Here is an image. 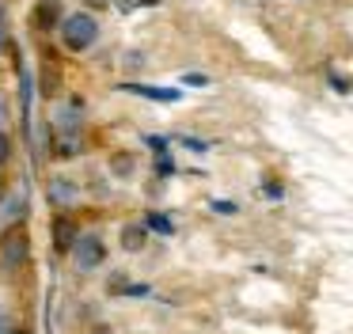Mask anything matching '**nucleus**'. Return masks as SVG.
Masks as SVG:
<instances>
[{"mask_svg": "<svg viewBox=\"0 0 353 334\" xmlns=\"http://www.w3.org/2000/svg\"><path fill=\"white\" fill-rule=\"evenodd\" d=\"M69 255H72V266H77L80 273H92V270H99V266L107 262V243H103V235H95V232H77Z\"/></svg>", "mask_w": 353, "mask_h": 334, "instance_id": "obj_2", "label": "nucleus"}, {"mask_svg": "<svg viewBox=\"0 0 353 334\" xmlns=\"http://www.w3.org/2000/svg\"><path fill=\"white\" fill-rule=\"evenodd\" d=\"M4 121H8V99L0 95V126H4Z\"/></svg>", "mask_w": 353, "mask_h": 334, "instance_id": "obj_15", "label": "nucleus"}, {"mask_svg": "<svg viewBox=\"0 0 353 334\" xmlns=\"http://www.w3.org/2000/svg\"><path fill=\"white\" fill-rule=\"evenodd\" d=\"M46 197H50L54 205H72V202H80V186H77L72 179H50Z\"/></svg>", "mask_w": 353, "mask_h": 334, "instance_id": "obj_5", "label": "nucleus"}, {"mask_svg": "<svg viewBox=\"0 0 353 334\" xmlns=\"http://www.w3.org/2000/svg\"><path fill=\"white\" fill-rule=\"evenodd\" d=\"M92 334H114V326H107V323H95V331Z\"/></svg>", "mask_w": 353, "mask_h": 334, "instance_id": "obj_17", "label": "nucleus"}, {"mask_svg": "<svg viewBox=\"0 0 353 334\" xmlns=\"http://www.w3.org/2000/svg\"><path fill=\"white\" fill-rule=\"evenodd\" d=\"M34 23H39V27H57V23H61V0H39Z\"/></svg>", "mask_w": 353, "mask_h": 334, "instance_id": "obj_8", "label": "nucleus"}, {"mask_svg": "<svg viewBox=\"0 0 353 334\" xmlns=\"http://www.w3.org/2000/svg\"><path fill=\"white\" fill-rule=\"evenodd\" d=\"M0 197H4V179H0Z\"/></svg>", "mask_w": 353, "mask_h": 334, "instance_id": "obj_20", "label": "nucleus"}, {"mask_svg": "<svg viewBox=\"0 0 353 334\" xmlns=\"http://www.w3.org/2000/svg\"><path fill=\"white\" fill-rule=\"evenodd\" d=\"M80 121H84V103H80V99H72L69 106H61V110H57V126H61L65 133H77Z\"/></svg>", "mask_w": 353, "mask_h": 334, "instance_id": "obj_7", "label": "nucleus"}, {"mask_svg": "<svg viewBox=\"0 0 353 334\" xmlns=\"http://www.w3.org/2000/svg\"><path fill=\"white\" fill-rule=\"evenodd\" d=\"M0 334H8V315H4V308H0Z\"/></svg>", "mask_w": 353, "mask_h": 334, "instance_id": "obj_18", "label": "nucleus"}, {"mask_svg": "<svg viewBox=\"0 0 353 334\" xmlns=\"http://www.w3.org/2000/svg\"><path fill=\"white\" fill-rule=\"evenodd\" d=\"M186 84H190V88H205V84H209V76H198V72H190V76H186Z\"/></svg>", "mask_w": 353, "mask_h": 334, "instance_id": "obj_13", "label": "nucleus"}, {"mask_svg": "<svg viewBox=\"0 0 353 334\" xmlns=\"http://www.w3.org/2000/svg\"><path fill=\"white\" fill-rule=\"evenodd\" d=\"M330 84H334V91H350V84H345V76H330Z\"/></svg>", "mask_w": 353, "mask_h": 334, "instance_id": "obj_14", "label": "nucleus"}, {"mask_svg": "<svg viewBox=\"0 0 353 334\" xmlns=\"http://www.w3.org/2000/svg\"><path fill=\"white\" fill-rule=\"evenodd\" d=\"M141 334H148V331H141Z\"/></svg>", "mask_w": 353, "mask_h": 334, "instance_id": "obj_21", "label": "nucleus"}, {"mask_svg": "<svg viewBox=\"0 0 353 334\" xmlns=\"http://www.w3.org/2000/svg\"><path fill=\"white\" fill-rule=\"evenodd\" d=\"M107 167H110L114 179H133V175H137V156H133V152H110Z\"/></svg>", "mask_w": 353, "mask_h": 334, "instance_id": "obj_6", "label": "nucleus"}, {"mask_svg": "<svg viewBox=\"0 0 353 334\" xmlns=\"http://www.w3.org/2000/svg\"><path fill=\"white\" fill-rule=\"evenodd\" d=\"M27 247H31V243H27L23 232H8V235H4V243H0V270L16 273L19 266L27 262Z\"/></svg>", "mask_w": 353, "mask_h": 334, "instance_id": "obj_3", "label": "nucleus"}, {"mask_svg": "<svg viewBox=\"0 0 353 334\" xmlns=\"http://www.w3.org/2000/svg\"><path fill=\"white\" fill-rule=\"evenodd\" d=\"M8 159H12V137L4 133V129H0V167L8 164Z\"/></svg>", "mask_w": 353, "mask_h": 334, "instance_id": "obj_11", "label": "nucleus"}, {"mask_svg": "<svg viewBox=\"0 0 353 334\" xmlns=\"http://www.w3.org/2000/svg\"><path fill=\"white\" fill-rule=\"evenodd\" d=\"M8 334H31V331H8Z\"/></svg>", "mask_w": 353, "mask_h": 334, "instance_id": "obj_19", "label": "nucleus"}, {"mask_svg": "<svg viewBox=\"0 0 353 334\" xmlns=\"http://www.w3.org/2000/svg\"><path fill=\"white\" fill-rule=\"evenodd\" d=\"M61 42L65 50H88V46H95V38H99V19H95L92 12H72V15H61Z\"/></svg>", "mask_w": 353, "mask_h": 334, "instance_id": "obj_1", "label": "nucleus"}, {"mask_svg": "<svg viewBox=\"0 0 353 334\" xmlns=\"http://www.w3.org/2000/svg\"><path fill=\"white\" fill-rule=\"evenodd\" d=\"M145 243H148V224H145V220H130V224L118 232V247H122L125 255L145 250Z\"/></svg>", "mask_w": 353, "mask_h": 334, "instance_id": "obj_4", "label": "nucleus"}, {"mask_svg": "<svg viewBox=\"0 0 353 334\" xmlns=\"http://www.w3.org/2000/svg\"><path fill=\"white\" fill-rule=\"evenodd\" d=\"M72 239H77V224H72L69 217H57L54 220V247L57 250H69Z\"/></svg>", "mask_w": 353, "mask_h": 334, "instance_id": "obj_9", "label": "nucleus"}, {"mask_svg": "<svg viewBox=\"0 0 353 334\" xmlns=\"http://www.w3.org/2000/svg\"><path fill=\"white\" fill-rule=\"evenodd\" d=\"M145 224H148V228H160V232H171V220H168V217H160V213H152V217H148Z\"/></svg>", "mask_w": 353, "mask_h": 334, "instance_id": "obj_12", "label": "nucleus"}, {"mask_svg": "<svg viewBox=\"0 0 353 334\" xmlns=\"http://www.w3.org/2000/svg\"><path fill=\"white\" fill-rule=\"evenodd\" d=\"M88 12H95V8H110V0H84Z\"/></svg>", "mask_w": 353, "mask_h": 334, "instance_id": "obj_16", "label": "nucleus"}, {"mask_svg": "<svg viewBox=\"0 0 353 334\" xmlns=\"http://www.w3.org/2000/svg\"><path fill=\"white\" fill-rule=\"evenodd\" d=\"M0 220H4V224H12V220H19L27 213V197L19 194V197H0Z\"/></svg>", "mask_w": 353, "mask_h": 334, "instance_id": "obj_10", "label": "nucleus"}]
</instances>
